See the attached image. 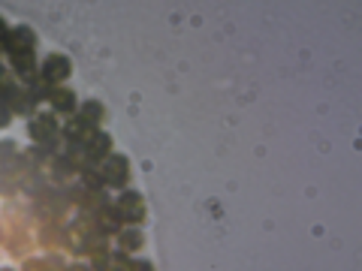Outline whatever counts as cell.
<instances>
[{"instance_id": "6da1fadb", "label": "cell", "mask_w": 362, "mask_h": 271, "mask_svg": "<svg viewBox=\"0 0 362 271\" xmlns=\"http://www.w3.org/2000/svg\"><path fill=\"white\" fill-rule=\"evenodd\" d=\"M28 136H30V145H42V148H49L52 154H58L64 148L61 121H58V115H52V112H37L28 124Z\"/></svg>"}, {"instance_id": "7a4b0ae2", "label": "cell", "mask_w": 362, "mask_h": 271, "mask_svg": "<svg viewBox=\"0 0 362 271\" xmlns=\"http://www.w3.org/2000/svg\"><path fill=\"white\" fill-rule=\"evenodd\" d=\"M97 169H100V175H103V181H106V190H118V193L121 190H127L130 178H133L130 160L124 154H118V151H112Z\"/></svg>"}, {"instance_id": "3957f363", "label": "cell", "mask_w": 362, "mask_h": 271, "mask_svg": "<svg viewBox=\"0 0 362 271\" xmlns=\"http://www.w3.org/2000/svg\"><path fill=\"white\" fill-rule=\"evenodd\" d=\"M70 76H73V61L66 58V54H61V52H52L49 58L40 64V82L49 90L66 85V78Z\"/></svg>"}, {"instance_id": "277c9868", "label": "cell", "mask_w": 362, "mask_h": 271, "mask_svg": "<svg viewBox=\"0 0 362 271\" xmlns=\"http://www.w3.org/2000/svg\"><path fill=\"white\" fill-rule=\"evenodd\" d=\"M115 208L121 214L124 226H139V223H145V217H148V205H145L142 193H136V190H121L115 196Z\"/></svg>"}, {"instance_id": "5b68a950", "label": "cell", "mask_w": 362, "mask_h": 271, "mask_svg": "<svg viewBox=\"0 0 362 271\" xmlns=\"http://www.w3.org/2000/svg\"><path fill=\"white\" fill-rule=\"evenodd\" d=\"M0 52H4L6 58H13V54H18V52H37V33H33L28 25L9 28L4 42H0Z\"/></svg>"}, {"instance_id": "8992f818", "label": "cell", "mask_w": 362, "mask_h": 271, "mask_svg": "<svg viewBox=\"0 0 362 271\" xmlns=\"http://www.w3.org/2000/svg\"><path fill=\"white\" fill-rule=\"evenodd\" d=\"M45 103H49V112L58 118H73L76 109H78V97L70 85H61V88H52L49 97H45Z\"/></svg>"}, {"instance_id": "52a82bcc", "label": "cell", "mask_w": 362, "mask_h": 271, "mask_svg": "<svg viewBox=\"0 0 362 271\" xmlns=\"http://www.w3.org/2000/svg\"><path fill=\"white\" fill-rule=\"evenodd\" d=\"M9 73H13L18 82H30V78L40 76V61H37V52H18L9 58Z\"/></svg>"}, {"instance_id": "ba28073f", "label": "cell", "mask_w": 362, "mask_h": 271, "mask_svg": "<svg viewBox=\"0 0 362 271\" xmlns=\"http://www.w3.org/2000/svg\"><path fill=\"white\" fill-rule=\"evenodd\" d=\"M4 103H6V109H9V112H13V118H16V115H21V118H33V115L40 112V106L33 103V97L28 94L25 85H21V82H18V88L13 90V94H9V97L4 100Z\"/></svg>"}, {"instance_id": "9c48e42d", "label": "cell", "mask_w": 362, "mask_h": 271, "mask_svg": "<svg viewBox=\"0 0 362 271\" xmlns=\"http://www.w3.org/2000/svg\"><path fill=\"white\" fill-rule=\"evenodd\" d=\"M45 178H49V184L52 187H66V184H73V181L78 178V172L76 169L66 163V157H61V154H54L52 157V163H49V169H45Z\"/></svg>"}, {"instance_id": "30bf717a", "label": "cell", "mask_w": 362, "mask_h": 271, "mask_svg": "<svg viewBox=\"0 0 362 271\" xmlns=\"http://www.w3.org/2000/svg\"><path fill=\"white\" fill-rule=\"evenodd\" d=\"M115 251H124V253H139L142 247H145V232L139 229V226H124V229L115 235Z\"/></svg>"}, {"instance_id": "8fae6325", "label": "cell", "mask_w": 362, "mask_h": 271, "mask_svg": "<svg viewBox=\"0 0 362 271\" xmlns=\"http://www.w3.org/2000/svg\"><path fill=\"white\" fill-rule=\"evenodd\" d=\"M97 136V130L94 127H88V124H82L78 118H66L64 124H61V139L64 142H78V145H88L90 139Z\"/></svg>"}, {"instance_id": "7c38bea8", "label": "cell", "mask_w": 362, "mask_h": 271, "mask_svg": "<svg viewBox=\"0 0 362 271\" xmlns=\"http://www.w3.org/2000/svg\"><path fill=\"white\" fill-rule=\"evenodd\" d=\"M73 118H78L82 124H88V127L100 130V127H103V121H106V106L97 103V100H85V103H78V109H76Z\"/></svg>"}, {"instance_id": "4fadbf2b", "label": "cell", "mask_w": 362, "mask_h": 271, "mask_svg": "<svg viewBox=\"0 0 362 271\" xmlns=\"http://www.w3.org/2000/svg\"><path fill=\"white\" fill-rule=\"evenodd\" d=\"M85 148H88L90 163L100 166V163H103L112 151H115V142H112V136H109L106 130H97V136H94V139H90V142L85 145Z\"/></svg>"}, {"instance_id": "5bb4252c", "label": "cell", "mask_w": 362, "mask_h": 271, "mask_svg": "<svg viewBox=\"0 0 362 271\" xmlns=\"http://www.w3.org/2000/svg\"><path fill=\"white\" fill-rule=\"evenodd\" d=\"M64 239H66L64 223H42L37 241L40 247H49V251H64Z\"/></svg>"}, {"instance_id": "9a60e30c", "label": "cell", "mask_w": 362, "mask_h": 271, "mask_svg": "<svg viewBox=\"0 0 362 271\" xmlns=\"http://www.w3.org/2000/svg\"><path fill=\"white\" fill-rule=\"evenodd\" d=\"M58 154L66 157V163H70L76 172H82V169L94 166V163H90V157H88V148H85V145H78V142H64V148Z\"/></svg>"}, {"instance_id": "2e32d148", "label": "cell", "mask_w": 362, "mask_h": 271, "mask_svg": "<svg viewBox=\"0 0 362 271\" xmlns=\"http://www.w3.org/2000/svg\"><path fill=\"white\" fill-rule=\"evenodd\" d=\"M78 184H82L88 193H103L106 190V181H103V175H100V169L97 166H88V169H82V172H78Z\"/></svg>"}, {"instance_id": "e0dca14e", "label": "cell", "mask_w": 362, "mask_h": 271, "mask_svg": "<svg viewBox=\"0 0 362 271\" xmlns=\"http://www.w3.org/2000/svg\"><path fill=\"white\" fill-rule=\"evenodd\" d=\"M16 88H18V78L9 73V66H6V64H0V103H4V100L13 94Z\"/></svg>"}, {"instance_id": "ac0fdd59", "label": "cell", "mask_w": 362, "mask_h": 271, "mask_svg": "<svg viewBox=\"0 0 362 271\" xmlns=\"http://www.w3.org/2000/svg\"><path fill=\"white\" fill-rule=\"evenodd\" d=\"M130 263H133V256H130V253L115 251V247H112V256H109V271H130Z\"/></svg>"}, {"instance_id": "d6986e66", "label": "cell", "mask_w": 362, "mask_h": 271, "mask_svg": "<svg viewBox=\"0 0 362 271\" xmlns=\"http://www.w3.org/2000/svg\"><path fill=\"white\" fill-rule=\"evenodd\" d=\"M16 193H18V181L0 169V196H4V199H13Z\"/></svg>"}, {"instance_id": "ffe728a7", "label": "cell", "mask_w": 362, "mask_h": 271, "mask_svg": "<svg viewBox=\"0 0 362 271\" xmlns=\"http://www.w3.org/2000/svg\"><path fill=\"white\" fill-rule=\"evenodd\" d=\"M18 154L21 151H18V142L16 139H4V142H0V166L9 163V160H16Z\"/></svg>"}, {"instance_id": "44dd1931", "label": "cell", "mask_w": 362, "mask_h": 271, "mask_svg": "<svg viewBox=\"0 0 362 271\" xmlns=\"http://www.w3.org/2000/svg\"><path fill=\"white\" fill-rule=\"evenodd\" d=\"M130 271H154V263H148V259H133Z\"/></svg>"}, {"instance_id": "7402d4cb", "label": "cell", "mask_w": 362, "mask_h": 271, "mask_svg": "<svg viewBox=\"0 0 362 271\" xmlns=\"http://www.w3.org/2000/svg\"><path fill=\"white\" fill-rule=\"evenodd\" d=\"M9 124H13V112L6 109V103H0V130L9 127Z\"/></svg>"}, {"instance_id": "603a6c76", "label": "cell", "mask_w": 362, "mask_h": 271, "mask_svg": "<svg viewBox=\"0 0 362 271\" xmlns=\"http://www.w3.org/2000/svg\"><path fill=\"white\" fill-rule=\"evenodd\" d=\"M64 271H90V265L88 263H73V265H66Z\"/></svg>"}, {"instance_id": "cb8c5ba5", "label": "cell", "mask_w": 362, "mask_h": 271, "mask_svg": "<svg viewBox=\"0 0 362 271\" xmlns=\"http://www.w3.org/2000/svg\"><path fill=\"white\" fill-rule=\"evenodd\" d=\"M6 30H9V25H6V18L0 16V42H4V37H6Z\"/></svg>"}, {"instance_id": "d4e9b609", "label": "cell", "mask_w": 362, "mask_h": 271, "mask_svg": "<svg viewBox=\"0 0 362 271\" xmlns=\"http://www.w3.org/2000/svg\"><path fill=\"white\" fill-rule=\"evenodd\" d=\"M0 271H13V268H0Z\"/></svg>"}]
</instances>
